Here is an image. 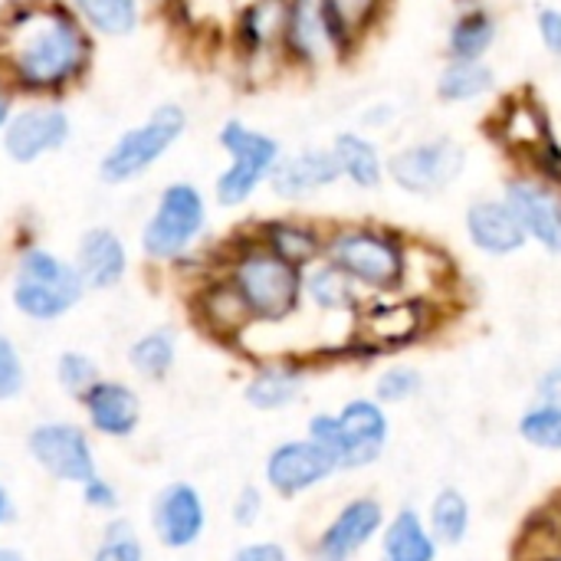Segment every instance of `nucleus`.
<instances>
[{"mask_svg": "<svg viewBox=\"0 0 561 561\" xmlns=\"http://www.w3.org/2000/svg\"><path fill=\"white\" fill-rule=\"evenodd\" d=\"M0 56L26 89H56L85 62L79 26L56 7H23L0 30Z\"/></svg>", "mask_w": 561, "mask_h": 561, "instance_id": "nucleus-1", "label": "nucleus"}, {"mask_svg": "<svg viewBox=\"0 0 561 561\" xmlns=\"http://www.w3.org/2000/svg\"><path fill=\"white\" fill-rule=\"evenodd\" d=\"M325 260L345 270L362 289L388 296L408 279L404 243L378 227H339L325 237Z\"/></svg>", "mask_w": 561, "mask_h": 561, "instance_id": "nucleus-2", "label": "nucleus"}, {"mask_svg": "<svg viewBox=\"0 0 561 561\" xmlns=\"http://www.w3.org/2000/svg\"><path fill=\"white\" fill-rule=\"evenodd\" d=\"M253 322H286L302 302V270L276 256L266 243L237 253L230 276Z\"/></svg>", "mask_w": 561, "mask_h": 561, "instance_id": "nucleus-3", "label": "nucleus"}, {"mask_svg": "<svg viewBox=\"0 0 561 561\" xmlns=\"http://www.w3.org/2000/svg\"><path fill=\"white\" fill-rule=\"evenodd\" d=\"M85 283L79 270L49 250H26L13 273V306L30 322H56L79 306Z\"/></svg>", "mask_w": 561, "mask_h": 561, "instance_id": "nucleus-4", "label": "nucleus"}, {"mask_svg": "<svg viewBox=\"0 0 561 561\" xmlns=\"http://www.w3.org/2000/svg\"><path fill=\"white\" fill-rule=\"evenodd\" d=\"M26 454L33 467L66 486H82L99 473L92 431L76 421H39L26 431Z\"/></svg>", "mask_w": 561, "mask_h": 561, "instance_id": "nucleus-5", "label": "nucleus"}, {"mask_svg": "<svg viewBox=\"0 0 561 561\" xmlns=\"http://www.w3.org/2000/svg\"><path fill=\"white\" fill-rule=\"evenodd\" d=\"M220 145L230 151V168L217 178V201L224 207H240L253 197L263 178L273 174L279 164V145L263 135L247 128L243 122H227L220 131Z\"/></svg>", "mask_w": 561, "mask_h": 561, "instance_id": "nucleus-6", "label": "nucleus"}, {"mask_svg": "<svg viewBox=\"0 0 561 561\" xmlns=\"http://www.w3.org/2000/svg\"><path fill=\"white\" fill-rule=\"evenodd\" d=\"M184 125H187V118H184V112H181L178 105H161V108H154V112L145 118V125L125 131V135L112 145V151H108V154L102 158V164H99V174H102L108 184H118V181H128V178L148 171V168H151L178 138H181Z\"/></svg>", "mask_w": 561, "mask_h": 561, "instance_id": "nucleus-7", "label": "nucleus"}, {"mask_svg": "<svg viewBox=\"0 0 561 561\" xmlns=\"http://www.w3.org/2000/svg\"><path fill=\"white\" fill-rule=\"evenodd\" d=\"M204 220L207 210L201 191L191 184H171L141 230V247L151 260H178L201 237Z\"/></svg>", "mask_w": 561, "mask_h": 561, "instance_id": "nucleus-8", "label": "nucleus"}, {"mask_svg": "<svg viewBox=\"0 0 561 561\" xmlns=\"http://www.w3.org/2000/svg\"><path fill=\"white\" fill-rule=\"evenodd\" d=\"M148 523H151V536L161 549L187 552L207 533V523H210L207 500L191 480H171L154 493V500L148 506Z\"/></svg>", "mask_w": 561, "mask_h": 561, "instance_id": "nucleus-9", "label": "nucleus"}, {"mask_svg": "<svg viewBox=\"0 0 561 561\" xmlns=\"http://www.w3.org/2000/svg\"><path fill=\"white\" fill-rule=\"evenodd\" d=\"M463 164H467V154L454 138H427L388 158V174L401 191L431 197V194L447 191L460 178Z\"/></svg>", "mask_w": 561, "mask_h": 561, "instance_id": "nucleus-10", "label": "nucleus"}, {"mask_svg": "<svg viewBox=\"0 0 561 561\" xmlns=\"http://www.w3.org/2000/svg\"><path fill=\"white\" fill-rule=\"evenodd\" d=\"M339 473V463L309 437L276 444L263 460V486L279 500H299Z\"/></svg>", "mask_w": 561, "mask_h": 561, "instance_id": "nucleus-11", "label": "nucleus"}, {"mask_svg": "<svg viewBox=\"0 0 561 561\" xmlns=\"http://www.w3.org/2000/svg\"><path fill=\"white\" fill-rule=\"evenodd\" d=\"M388 513L378 496H352L316 536L309 561H355L385 529Z\"/></svg>", "mask_w": 561, "mask_h": 561, "instance_id": "nucleus-12", "label": "nucleus"}, {"mask_svg": "<svg viewBox=\"0 0 561 561\" xmlns=\"http://www.w3.org/2000/svg\"><path fill=\"white\" fill-rule=\"evenodd\" d=\"M339 424L345 434V454H342V473H358L375 467L388 444H391V417L388 408L375 398H352L339 411Z\"/></svg>", "mask_w": 561, "mask_h": 561, "instance_id": "nucleus-13", "label": "nucleus"}, {"mask_svg": "<svg viewBox=\"0 0 561 561\" xmlns=\"http://www.w3.org/2000/svg\"><path fill=\"white\" fill-rule=\"evenodd\" d=\"M503 201L523 224L526 237L561 256V191L546 178H513Z\"/></svg>", "mask_w": 561, "mask_h": 561, "instance_id": "nucleus-14", "label": "nucleus"}, {"mask_svg": "<svg viewBox=\"0 0 561 561\" xmlns=\"http://www.w3.org/2000/svg\"><path fill=\"white\" fill-rule=\"evenodd\" d=\"M85 427L102 440H128L141 427V394L118 378H102L82 401Z\"/></svg>", "mask_w": 561, "mask_h": 561, "instance_id": "nucleus-15", "label": "nucleus"}, {"mask_svg": "<svg viewBox=\"0 0 561 561\" xmlns=\"http://www.w3.org/2000/svg\"><path fill=\"white\" fill-rule=\"evenodd\" d=\"M283 49L289 53V59L306 66H319L335 53H345L322 0H289Z\"/></svg>", "mask_w": 561, "mask_h": 561, "instance_id": "nucleus-16", "label": "nucleus"}, {"mask_svg": "<svg viewBox=\"0 0 561 561\" xmlns=\"http://www.w3.org/2000/svg\"><path fill=\"white\" fill-rule=\"evenodd\" d=\"M427 329V306L421 299L371 302L358 312V342L371 352L411 345Z\"/></svg>", "mask_w": 561, "mask_h": 561, "instance_id": "nucleus-17", "label": "nucleus"}, {"mask_svg": "<svg viewBox=\"0 0 561 561\" xmlns=\"http://www.w3.org/2000/svg\"><path fill=\"white\" fill-rule=\"evenodd\" d=\"M69 138V118L59 108H26L20 112L3 135V148L13 161L30 164L43 151L59 148Z\"/></svg>", "mask_w": 561, "mask_h": 561, "instance_id": "nucleus-18", "label": "nucleus"}, {"mask_svg": "<svg viewBox=\"0 0 561 561\" xmlns=\"http://www.w3.org/2000/svg\"><path fill=\"white\" fill-rule=\"evenodd\" d=\"M342 178V168L335 161V151L329 148H306L299 154L279 158V164L273 168L270 181L273 191L286 201H302L329 184H335Z\"/></svg>", "mask_w": 561, "mask_h": 561, "instance_id": "nucleus-19", "label": "nucleus"}, {"mask_svg": "<svg viewBox=\"0 0 561 561\" xmlns=\"http://www.w3.org/2000/svg\"><path fill=\"white\" fill-rule=\"evenodd\" d=\"M467 237L477 250L490 256H510L529 243L523 224L510 210V204L500 201H473L467 207Z\"/></svg>", "mask_w": 561, "mask_h": 561, "instance_id": "nucleus-20", "label": "nucleus"}, {"mask_svg": "<svg viewBox=\"0 0 561 561\" xmlns=\"http://www.w3.org/2000/svg\"><path fill=\"white\" fill-rule=\"evenodd\" d=\"M306 368L299 362H266L260 365L247 385H243V401L260 411V414H276L293 408L302 391H306Z\"/></svg>", "mask_w": 561, "mask_h": 561, "instance_id": "nucleus-21", "label": "nucleus"}, {"mask_svg": "<svg viewBox=\"0 0 561 561\" xmlns=\"http://www.w3.org/2000/svg\"><path fill=\"white\" fill-rule=\"evenodd\" d=\"M302 299H309L319 312H332V316L362 312V286L325 256L309 270H302Z\"/></svg>", "mask_w": 561, "mask_h": 561, "instance_id": "nucleus-22", "label": "nucleus"}, {"mask_svg": "<svg viewBox=\"0 0 561 561\" xmlns=\"http://www.w3.org/2000/svg\"><path fill=\"white\" fill-rule=\"evenodd\" d=\"M381 559L378 561H437L440 546L427 529L424 513L414 506H401L394 516H388L381 529Z\"/></svg>", "mask_w": 561, "mask_h": 561, "instance_id": "nucleus-23", "label": "nucleus"}, {"mask_svg": "<svg viewBox=\"0 0 561 561\" xmlns=\"http://www.w3.org/2000/svg\"><path fill=\"white\" fill-rule=\"evenodd\" d=\"M496 135L513 154L546 158V151L552 148L549 122H546L539 102H533V99L506 102L500 112V122H496Z\"/></svg>", "mask_w": 561, "mask_h": 561, "instance_id": "nucleus-24", "label": "nucleus"}, {"mask_svg": "<svg viewBox=\"0 0 561 561\" xmlns=\"http://www.w3.org/2000/svg\"><path fill=\"white\" fill-rule=\"evenodd\" d=\"M72 266L79 270L85 289H112L122 283L128 256H125L122 240L112 230H89L79 240V253Z\"/></svg>", "mask_w": 561, "mask_h": 561, "instance_id": "nucleus-25", "label": "nucleus"}, {"mask_svg": "<svg viewBox=\"0 0 561 561\" xmlns=\"http://www.w3.org/2000/svg\"><path fill=\"white\" fill-rule=\"evenodd\" d=\"M431 536L437 539L440 549H457L467 542L470 526H473V506L463 490L457 486H440L424 513Z\"/></svg>", "mask_w": 561, "mask_h": 561, "instance_id": "nucleus-26", "label": "nucleus"}, {"mask_svg": "<svg viewBox=\"0 0 561 561\" xmlns=\"http://www.w3.org/2000/svg\"><path fill=\"white\" fill-rule=\"evenodd\" d=\"M332 151H335V161L342 168V178H348L355 187L375 191L381 184L388 164H385V158H381V151H378V145L371 138H365L358 131H342L335 138Z\"/></svg>", "mask_w": 561, "mask_h": 561, "instance_id": "nucleus-27", "label": "nucleus"}, {"mask_svg": "<svg viewBox=\"0 0 561 561\" xmlns=\"http://www.w3.org/2000/svg\"><path fill=\"white\" fill-rule=\"evenodd\" d=\"M263 243L283 256L286 263L309 270L312 263H319L325 256V237L309 227V224H296V220H276L263 227Z\"/></svg>", "mask_w": 561, "mask_h": 561, "instance_id": "nucleus-28", "label": "nucleus"}, {"mask_svg": "<svg viewBox=\"0 0 561 561\" xmlns=\"http://www.w3.org/2000/svg\"><path fill=\"white\" fill-rule=\"evenodd\" d=\"M201 319H204V325L214 335H240L253 322L243 296L237 293V286L230 279L214 283V286L204 289V296H201Z\"/></svg>", "mask_w": 561, "mask_h": 561, "instance_id": "nucleus-29", "label": "nucleus"}, {"mask_svg": "<svg viewBox=\"0 0 561 561\" xmlns=\"http://www.w3.org/2000/svg\"><path fill=\"white\" fill-rule=\"evenodd\" d=\"M128 365L138 378L145 381H161L171 375L174 362H178V335L174 329L161 325V329H151L145 335H138L131 345H128Z\"/></svg>", "mask_w": 561, "mask_h": 561, "instance_id": "nucleus-30", "label": "nucleus"}, {"mask_svg": "<svg viewBox=\"0 0 561 561\" xmlns=\"http://www.w3.org/2000/svg\"><path fill=\"white\" fill-rule=\"evenodd\" d=\"M493 43H496V20L483 7H467L450 23V33H447L450 59H483Z\"/></svg>", "mask_w": 561, "mask_h": 561, "instance_id": "nucleus-31", "label": "nucleus"}, {"mask_svg": "<svg viewBox=\"0 0 561 561\" xmlns=\"http://www.w3.org/2000/svg\"><path fill=\"white\" fill-rule=\"evenodd\" d=\"M496 85V72L483 59H450L437 76V95L444 102H473Z\"/></svg>", "mask_w": 561, "mask_h": 561, "instance_id": "nucleus-32", "label": "nucleus"}, {"mask_svg": "<svg viewBox=\"0 0 561 561\" xmlns=\"http://www.w3.org/2000/svg\"><path fill=\"white\" fill-rule=\"evenodd\" d=\"M286 16H289V0H256L240 20L243 39L253 49H270L273 43L283 46Z\"/></svg>", "mask_w": 561, "mask_h": 561, "instance_id": "nucleus-33", "label": "nucleus"}, {"mask_svg": "<svg viewBox=\"0 0 561 561\" xmlns=\"http://www.w3.org/2000/svg\"><path fill=\"white\" fill-rule=\"evenodd\" d=\"M89 561H148L145 556V542L135 529L131 519L125 516H108L102 533H99V542L92 549Z\"/></svg>", "mask_w": 561, "mask_h": 561, "instance_id": "nucleus-34", "label": "nucleus"}, {"mask_svg": "<svg viewBox=\"0 0 561 561\" xmlns=\"http://www.w3.org/2000/svg\"><path fill=\"white\" fill-rule=\"evenodd\" d=\"M325 3V13L345 46V53L375 26L378 13H381V3L385 0H322Z\"/></svg>", "mask_w": 561, "mask_h": 561, "instance_id": "nucleus-35", "label": "nucleus"}, {"mask_svg": "<svg viewBox=\"0 0 561 561\" xmlns=\"http://www.w3.org/2000/svg\"><path fill=\"white\" fill-rule=\"evenodd\" d=\"M516 434L523 444H529L533 450L542 454H561V408L552 404H533L519 414L516 421Z\"/></svg>", "mask_w": 561, "mask_h": 561, "instance_id": "nucleus-36", "label": "nucleus"}, {"mask_svg": "<svg viewBox=\"0 0 561 561\" xmlns=\"http://www.w3.org/2000/svg\"><path fill=\"white\" fill-rule=\"evenodd\" d=\"M53 375H56L59 391H62L66 398H72V401H82V398L102 381L99 362H95L89 352H76V348H69V352H62V355L56 358Z\"/></svg>", "mask_w": 561, "mask_h": 561, "instance_id": "nucleus-37", "label": "nucleus"}, {"mask_svg": "<svg viewBox=\"0 0 561 561\" xmlns=\"http://www.w3.org/2000/svg\"><path fill=\"white\" fill-rule=\"evenodd\" d=\"M421 391H424V371L401 362V365H388V368L375 378L371 398H375L378 404H385V408H394V404L414 401Z\"/></svg>", "mask_w": 561, "mask_h": 561, "instance_id": "nucleus-38", "label": "nucleus"}, {"mask_svg": "<svg viewBox=\"0 0 561 561\" xmlns=\"http://www.w3.org/2000/svg\"><path fill=\"white\" fill-rule=\"evenodd\" d=\"M76 10L108 36L128 33L138 23V0H72Z\"/></svg>", "mask_w": 561, "mask_h": 561, "instance_id": "nucleus-39", "label": "nucleus"}, {"mask_svg": "<svg viewBox=\"0 0 561 561\" xmlns=\"http://www.w3.org/2000/svg\"><path fill=\"white\" fill-rule=\"evenodd\" d=\"M26 391V365L10 335L0 332V404L16 401Z\"/></svg>", "mask_w": 561, "mask_h": 561, "instance_id": "nucleus-40", "label": "nucleus"}, {"mask_svg": "<svg viewBox=\"0 0 561 561\" xmlns=\"http://www.w3.org/2000/svg\"><path fill=\"white\" fill-rule=\"evenodd\" d=\"M306 437L312 444H319L339 467H342V454H345V434H342V424H339V414H329V411H319L309 417L306 424ZM342 473V470H339Z\"/></svg>", "mask_w": 561, "mask_h": 561, "instance_id": "nucleus-41", "label": "nucleus"}, {"mask_svg": "<svg viewBox=\"0 0 561 561\" xmlns=\"http://www.w3.org/2000/svg\"><path fill=\"white\" fill-rule=\"evenodd\" d=\"M263 513H266V493H263V486L243 483L233 493V500H230V523L247 533V529H256L260 526Z\"/></svg>", "mask_w": 561, "mask_h": 561, "instance_id": "nucleus-42", "label": "nucleus"}, {"mask_svg": "<svg viewBox=\"0 0 561 561\" xmlns=\"http://www.w3.org/2000/svg\"><path fill=\"white\" fill-rule=\"evenodd\" d=\"M79 496H82V506L85 510H92V513H99V516H115L118 510H122V493H118V486L108 480V477H102V473H95L92 480H85L82 486H79Z\"/></svg>", "mask_w": 561, "mask_h": 561, "instance_id": "nucleus-43", "label": "nucleus"}, {"mask_svg": "<svg viewBox=\"0 0 561 561\" xmlns=\"http://www.w3.org/2000/svg\"><path fill=\"white\" fill-rule=\"evenodd\" d=\"M230 561H293L289 559V549L283 542H273V539H253V542H243L233 549Z\"/></svg>", "mask_w": 561, "mask_h": 561, "instance_id": "nucleus-44", "label": "nucleus"}, {"mask_svg": "<svg viewBox=\"0 0 561 561\" xmlns=\"http://www.w3.org/2000/svg\"><path fill=\"white\" fill-rule=\"evenodd\" d=\"M539 36H542V43L549 46V53L561 59V10L556 7H546V10H539Z\"/></svg>", "mask_w": 561, "mask_h": 561, "instance_id": "nucleus-45", "label": "nucleus"}, {"mask_svg": "<svg viewBox=\"0 0 561 561\" xmlns=\"http://www.w3.org/2000/svg\"><path fill=\"white\" fill-rule=\"evenodd\" d=\"M536 401L539 404H552L561 408V365H552L539 375L536 381Z\"/></svg>", "mask_w": 561, "mask_h": 561, "instance_id": "nucleus-46", "label": "nucleus"}, {"mask_svg": "<svg viewBox=\"0 0 561 561\" xmlns=\"http://www.w3.org/2000/svg\"><path fill=\"white\" fill-rule=\"evenodd\" d=\"M13 519H16V503H13L10 490L3 486V480H0V529L10 526Z\"/></svg>", "mask_w": 561, "mask_h": 561, "instance_id": "nucleus-47", "label": "nucleus"}, {"mask_svg": "<svg viewBox=\"0 0 561 561\" xmlns=\"http://www.w3.org/2000/svg\"><path fill=\"white\" fill-rule=\"evenodd\" d=\"M0 561H30L20 549H13V546H0Z\"/></svg>", "mask_w": 561, "mask_h": 561, "instance_id": "nucleus-48", "label": "nucleus"}, {"mask_svg": "<svg viewBox=\"0 0 561 561\" xmlns=\"http://www.w3.org/2000/svg\"><path fill=\"white\" fill-rule=\"evenodd\" d=\"M7 118H10V102H7V95L0 92V128L7 125Z\"/></svg>", "mask_w": 561, "mask_h": 561, "instance_id": "nucleus-49", "label": "nucleus"}, {"mask_svg": "<svg viewBox=\"0 0 561 561\" xmlns=\"http://www.w3.org/2000/svg\"><path fill=\"white\" fill-rule=\"evenodd\" d=\"M519 561H561V552H546V556H526Z\"/></svg>", "mask_w": 561, "mask_h": 561, "instance_id": "nucleus-50", "label": "nucleus"}]
</instances>
